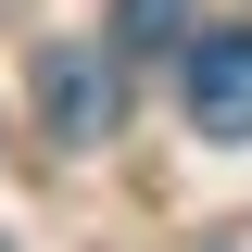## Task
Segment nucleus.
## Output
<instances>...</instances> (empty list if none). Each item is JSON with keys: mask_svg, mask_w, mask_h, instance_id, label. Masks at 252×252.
I'll return each instance as SVG.
<instances>
[{"mask_svg": "<svg viewBox=\"0 0 252 252\" xmlns=\"http://www.w3.org/2000/svg\"><path fill=\"white\" fill-rule=\"evenodd\" d=\"M38 114H51V139H114V114H126V76H114V51H38Z\"/></svg>", "mask_w": 252, "mask_h": 252, "instance_id": "obj_1", "label": "nucleus"}, {"mask_svg": "<svg viewBox=\"0 0 252 252\" xmlns=\"http://www.w3.org/2000/svg\"><path fill=\"white\" fill-rule=\"evenodd\" d=\"M189 126L202 139H252V26L189 38Z\"/></svg>", "mask_w": 252, "mask_h": 252, "instance_id": "obj_2", "label": "nucleus"}, {"mask_svg": "<svg viewBox=\"0 0 252 252\" xmlns=\"http://www.w3.org/2000/svg\"><path fill=\"white\" fill-rule=\"evenodd\" d=\"M114 38L126 51H177L189 38V0H114Z\"/></svg>", "mask_w": 252, "mask_h": 252, "instance_id": "obj_3", "label": "nucleus"}]
</instances>
